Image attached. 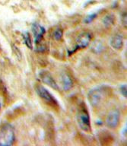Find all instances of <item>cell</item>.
Returning a JSON list of instances; mask_svg holds the SVG:
<instances>
[{
	"mask_svg": "<svg viewBox=\"0 0 127 146\" xmlns=\"http://www.w3.org/2000/svg\"><path fill=\"white\" fill-rule=\"evenodd\" d=\"M120 121V113L118 110H112L107 115L106 119L107 125L110 129H115L117 127Z\"/></svg>",
	"mask_w": 127,
	"mask_h": 146,
	"instance_id": "obj_7",
	"label": "cell"
},
{
	"mask_svg": "<svg viewBox=\"0 0 127 146\" xmlns=\"http://www.w3.org/2000/svg\"><path fill=\"white\" fill-rule=\"evenodd\" d=\"M77 121L79 127L85 132H89L91 130V123L90 116L87 111L86 108L79 110L77 114Z\"/></svg>",
	"mask_w": 127,
	"mask_h": 146,
	"instance_id": "obj_3",
	"label": "cell"
},
{
	"mask_svg": "<svg viewBox=\"0 0 127 146\" xmlns=\"http://www.w3.org/2000/svg\"><path fill=\"white\" fill-rule=\"evenodd\" d=\"M91 34L89 32H84L78 36L77 40H76V46L74 48V50L70 53L72 54L78 49H82V48L87 47L89 45V43L91 40ZM69 53V54H70Z\"/></svg>",
	"mask_w": 127,
	"mask_h": 146,
	"instance_id": "obj_5",
	"label": "cell"
},
{
	"mask_svg": "<svg viewBox=\"0 0 127 146\" xmlns=\"http://www.w3.org/2000/svg\"><path fill=\"white\" fill-rule=\"evenodd\" d=\"M31 30L34 36V43L39 44L45 34V28L37 23H34L32 25Z\"/></svg>",
	"mask_w": 127,
	"mask_h": 146,
	"instance_id": "obj_8",
	"label": "cell"
},
{
	"mask_svg": "<svg viewBox=\"0 0 127 146\" xmlns=\"http://www.w3.org/2000/svg\"><path fill=\"white\" fill-rule=\"evenodd\" d=\"M105 94V88L104 86L96 87L89 91L88 97V100L92 107L98 106L102 100Z\"/></svg>",
	"mask_w": 127,
	"mask_h": 146,
	"instance_id": "obj_2",
	"label": "cell"
},
{
	"mask_svg": "<svg viewBox=\"0 0 127 146\" xmlns=\"http://www.w3.org/2000/svg\"><path fill=\"white\" fill-rule=\"evenodd\" d=\"M36 92L38 94V96L41 98H42L46 103H47L48 104L52 105V106H57L58 103L57 100L55 99L54 97L50 93V91L47 89L45 88L42 85H37L36 87Z\"/></svg>",
	"mask_w": 127,
	"mask_h": 146,
	"instance_id": "obj_4",
	"label": "cell"
},
{
	"mask_svg": "<svg viewBox=\"0 0 127 146\" xmlns=\"http://www.w3.org/2000/svg\"><path fill=\"white\" fill-rule=\"evenodd\" d=\"M38 75L39 78L43 83L47 84L48 86L51 87L52 88L55 89V90H59V85L57 84L54 78L52 77V75H50L49 72L46 70H42L39 72Z\"/></svg>",
	"mask_w": 127,
	"mask_h": 146,
	"instance_id": "obj_6",
	"label": "cell"
},
{
	"mask_svg": "<svg viewBox=\"0 0 127 146\" xmlns=\"http://www.w3.org/2000/svg\"><path fill=\"white\" fill-rule=\"evenodd\" d=\"M63 34V31L61 29H57L53 33V37H54L55 40H59L62 38Z\"/></svg>",
	"mask_w": 127,
	"mask_h": 146,
	"instance_id": "obj_13",
	"label": "cell"
},
{
	"mask_svg": "<svg viewBox=\"0 0 127 146\" xmlns=\"http://www.w3.org/2000/svg\"><path fill=\"white\" fill-rule=\"evenodd\" d=\"M15 129L9 123H5L0 127V146L12 145L15 141Z\"/></svg>",
	"mask_w": 127,
	"mask_h": 146,
	"instance_id": "obj_1",
	"label": "cell"
},
{
	"mask_svg": "<svg viewBox=\"0 0 127 146\" xmlns=\"http://www.w3.org/2000/svg\"><path fill=\"white\" fill-rule=\"evenodd\" d=\"M120 93L123 94V97L126 98V84H122L120 87Z\"/></svg>",
	"mask_w": 127,
	"mask_h": 146,
	"instance_id": "obj_15",
	"label": "cell"
},
{
	"mask_svg": "<svg viewBox=\"0 0 127 146\" xmlns=\"http://www.w3.org/2000/svg\"><path fill=\"white\" fill-rule=\"evenodd\" d=\"M114 22V16L112 15H107L103 19V24L106 26V27H109L112 25Z\"/></svg>",
	"mask_w": 127,
	"mask_h": 146,
	"instance_id": "obj_12",
	"label": "cell"
},
{
	"mask_svg": "<svg viewBox=\"0 0 127 146\" xmlns=\"http://www.w3.org/2000/svg\"><path fill=\"white\" fill-rule=\"evenodd\" d=\"M0 107H1V105H0Z\"/></svg>",
	"mask_w": 127,
	"mask_h": 146,
	"instance_id": "obj_16",
	"label": "cell"
},
{
	"mask_svg": "<svg viewBox=\"0 0 127 146\" xmlns=\"http://www.w3.org/2000/svg\"><path fill=\"white\" fill-rule=\"evenodd\" d=\"M110 44L112 48L115 50H120L123 45V38L121 34H116L111 36L110 40Z\"/></svg>",
	"mask_w": 127,
	"mask_h": 146,
	"instance_id": "obj_9",
	"label": "cell"
},
{
	"mask_svg": "<svg viewBox=\"0 0 127 146\" xmlns=\"http://www.w3.org/2000/svg\"><path fill=\"white\" fill-rule=\"evenodd\" d=\"M96 16H97V14H91L89 16H88L85 19H84V22L87 23V24H88V23H91L92 21L96 18Z\"/></svg>",
	"mask_w": 127,
	"mask_h": 146,
	"instance_id": "obj_14",
	"label": "cell"
},
{
	"mask_svg": "<svg viewBox=\"0 0 127 146\" xmlns=\"http://www.w3.org/2000/svg\"><path fill=\"white\" fill-rule=\"evenodd\" d=\"M61 83L63 88L65 91H68L72 88V87L73 85V82L71 77L68 74L66 73H63L61 75Z\"/></svg>",
	"mask_w": 127,
	"mask_h": 146,
	"instance_id": "obj_10",
	"label": "cell"
},
{
	"mask_svg": "<svg viewBox=\"0 0 127 146\" xmlns=\"http://www.w3.org/2000/svg\"><path fill=\"white\" fill-rule=\"evenodd\" d=\"M23 40H24L25 45L27 46V47L29 48V49H33V43H32L29 33H27V32L24 33V34H23Z\"/></svg>",
	"mask_w": 127,
	"mask_h": 146,
	"instance_id": "obj_11",
	"label": "cell"
}]
</instances>
